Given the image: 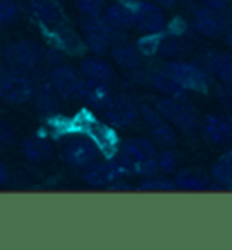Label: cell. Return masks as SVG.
Returning <instances> with one entry per match:
<instances>
[{"label":"cell","mask_w":232,"mask_h":250,"mask_svg":"<svg viewBox=\"0 0 232 250\" xmlns=\"http://www.w3.org/2000/svg\"><path fill=\"white\" fill-rule=\"evenodd\" d=\"M104 19L113 29H131L134 27V11L129 4H113L104 9Z\"/></svg>","instance_id":"obj_17"},{"label":"cell","mask_w":232,"mask_h":250,"mask_svg":"<svg viewBox=\"0 0 232 250\" xmlns=\"http://www.w3.org/2000/svg\"><path fill=\"white\" fill-rule=\"evenodd\" d=\"M218 102L225 111L232 113V83H225L218 89Z\"/></svg>","instance_id":"obj_33"},{"label":"cell","mask_w":232,"mask_h":250,"mask_svg":"<svg viewBox=\"0 0 232 250\" xmlns=\"http://www.w3.org/2000/svg\"><path fill=\"white\" fill-rule=\"evenodd\" d=\"M13 144V132L4 122H0V147H7Z\"/></svg>","instance_id":"obj_35"},{"label":"cell","mask_w":232,"mask_h":250,"mask_svg":"<svg viewBox=\"0 0 232 250\" xmlns=\"http://www.w3.org/2000/svg\"><path fill=\"white\" fill-rule=\"evenodd\" d=\"M189 42L182 35H174V33H167L160 37V44H158L156 55H162L165 58H174L178 55H182L183 51L189 49Z\"/></svg>","instance_id":"obj_24"},{"label":"cell","mask_w":232,"mask_h":250,"mask_svg":"<svg viewBox=\"0 0 232 250\" xmlns=\"http://www.w3.org/2000/svg\"><path fill=\"white\" fill-rule=\"evenodd\" d=\"M104 122L113 129H127L140 118V107L131 94H113L105 109H102Z\"/></svg>","instance_id":"obj_4"},{"label":"cell","mask_w":232,"mask_h":250,"mask_svg":"<svg viewBox=\"0 0 232 250\" xmlns=\"http://www.w3.org/2000/svg\"><path fill=\"white\" fill-rule=\"evenodd\" d=\"M33 82L24 69H4L0 75V98L11 105H22L31 100Z\"/></svg>","instance_id":"obj_3"},{"label":"cell","mask_w":232,"mask_h":250,"mask_svg":"<svg viewBox=\"0 0 232 250\" xmlns=\"http://www.w3.org/2000/svg\"><path fill=\"white\" fill-rule=\"evenodd\" d=\"M151 129V140L156 145H162V147H172V145L178 142V134H176L174 127L167 122V120H162L158 122L156 125L149 127Z\"/></svg>","instance_id":"obj_25"},{"label":"cell","mask_w":232,"mask_h":250,"mask_svg":"<svg viewBox=\"0 0 232 250\" xmlns=\"http://www.w3.org/2000/svg\"><path fill=\"white\" fill-rule=\"evenodd\" d=\"M156 163L160 172H163V174H172L178 169V156H176L169 147H165L162 152L156 154Z\"/></svg>","instance_id":"obj_29"},{"label":"cell","mask_w":232,"mask_h":250,"mask_svg":"<svg viewBox=\"0 0 232 250\" xmlns=\"http://www.w3.org/2000/svg\"><path fill=\"white\" fill-rule=\"evenodd\" d=\"M140 118L147 124V127H152V125H156L158 122L165 120L162 116V113L156 109V105H154V107H152V105H142V107H140Z\"/></svg>","instance_id":"obj_31"},{"label":"cell","mask_w":232,"mask_h":250,"mask_svg":"<svg viewBox=\"0 0 232 250\" xmlns=\"http://www.w3.org/2000/svg\"><path fill=\"white\" fill-rule=\"evenodd\" d=\"M2 57L17 69H31L44 58V49L33 40H17L4 47Z\"/></svg>","instance_id":"obj_7"},{"label":"cell","mask_w":232,"mask_h":250,"mask_svg":"<svg viewBox=\"0 0 232 250\" xmlns=\"http://www.w3.org/2000/svg\"><path fill=\"white\" fill-rule=\"evenodd\" d=\"M20 17V7L15 0H0V27H9Z\"/></svg>","instance_id":"obj_28"},{"label":"cell","mask_w":232,"mask_h":250,"mask_svg":"<svg viewBox=\"0 0 232 250\" xmlns=\"http://www.w3.org/2000/svg\"><path fill=\"white\" fill-rule=\"evenodd\" d=\"M29 6L42 24L58 27L63 22V11L57 0H29Z\"/></svg>","instance_id":"obj_16"},{"label":"cell","mask_w":232,"mask_h":250,"mask_svg":"<svg viewBox=\"0 0 232 250\" xmlns=\"http://www.w3.org/2000/svg\"><path fill=\"white\" fill-rule=\"evenodd\" d=\"M120 2H131V4H134V2H138V0H120Z\"/></svg>","instance_id":"obj_40"},{"label":"cell","mask_w":232,"mask_h":250,"mask_svg":"<svg viewBox=\"0 0 232 250\" xmlns=\"http://www.w3.org/2000/svg\"><path fill=\"white\" fill-rule=\"evenodd\" d=\"M132 11H134V27H138L140 31L162 33L167 25L162 7L156 6L154 2L138 0L132 4Z\"/></svg>","instance_id":"obj_10"},{"label":"cell","mask_w":232,"mask_h":250,"mask_svg":"<svg viewBox=\"0 0 232 250\" xmlns=\"http://www.w3.org/2000/svg\"><path fill=\"white\" fill-rule=\"evenodd\" d=\"M82 33H84V40H85L87 47L96 55L105 53L113 44L114 29L100 15L98 17H89L87 20H84Z\"/></svg>","instance_id":"obj_8"},{"label":"cell","mask_w":232,"mask_h":250,"mask_svg":"<svg viewBox=\"0 0 232 250\" xmlns=\"http://www.w3.org/2000/svg\"><path fill=\"white\" fill-rule=\"evenodd\" d=\"M73 125H75V131L87 134L94 144L98 145V149L104 150L105 154H113L114 152L118 142H116L114 132L111 131L113 127H109L105 122L102 124V122H98V120L89 116V114H78L75 122H73Z\"/></svg>","instance_id":"obj_5"},{"label":"cell","mask_w":232,"mask_h":250,"mask_svg":"<svg viewBox=\"0 0 232 250\" xmlns=\"http://www.w3.org/2000/svg\"><path fill=\"white\" fill-rule=\"evenodd\" d=\"M47 82L60 100H73L78 93L80 76L67 65H57L51 69Z\"/></svg>","instance_id":"obj_12"},{"label":"cell","mask_w":232,"mask_h":250,"mask_svg":"<svg viewBox=\"0 0 232 250\" xmlns=\"http://www.w3.org/2000/svg\"><path fill=\"white\" fill-rule=\"evenodd\" d=\"M76 9L85 17H98L104 11L102 0H76Z\"/></svg>","instance_id":"obj_30"},{"label":"cell","mask_w":232,"mask_h":250,"mask_svg":"<svg viewBox=\"0 0 232 250\" xmlns=\"http://www.w3.org/2000/svg\"><path fill=\"white\" fill-rule=\"evenodd\" d=\"M147 80L158 93L165 96H183V89L174 82V78L165 71V69H154L151 75L147 76Z\"/></svg>","instance_id":"obj_22"},{"label":"cell","mask_w":232,"mask_h":250,"mask_svg":"<svg viewBox=\"0 0 232 250\" xmlns=\"http://www.w3.org/2000/svg\"><path fill=\"white\" fill-rule=\"evenodd\" d=\"M60 38V47H63L69 53H78L80 51V40L76 38V35L73 31H60L58 35Z\"/></svg>","instance_id":"obj_32"},{"label":"cell","mask_w":232,"mask_h":250,"mask_svg":"<svg viewBox=\"0 0 232 250\" xmlns=\"http://www.w3.org/2000/svg\"><path fill=\"white\" fill-rule=\"evenodd\" d=\"M113 89L107 85V82L93 80V78H84L78 83V93L76 96L80 98L85 105L93 107V109H105L109 102L113 98Z\"/></svg>","instance_id":"obj_11"},{"label":"cell","mask_w":232,"mask_h":250,"mask_svg":"<svg viewBox=\"0 0 232 250\" xmlns=\"http://www.w3.org/2000/svg\"><path fill=\"white\" fill-rule=\"evenodd\" d=\"M33 102H35V109H38L40 113L45 114H55L60 107V98L57 96V93L53 91V87L49 85V82H42L40 85H33Z\"/></svg>","instance_id":"obj_19"},{"label":"cell","mask_w":232,"mask_h":250,"mask_svg":"<svg viewBox=\"0 0 232 250\" xmlns=\"http://www.w3.org/2000/svg\"><path fill=\"white\" fill-rule=\"evenodd\" d=\"M201 136L211 145H225L232 142V122L225 116L209 114L201 122Z\"/></svg>","instance_id":"obj_13"},{"label":"cell","mask_w":232,"mask_h":250,"mask_svg":"<svg viewBox=\"0 0 232 250\" xmlns=\"http://www.w3.org/2000/svg\"><path fill=\"white\" fill-rule=\"evenodd\" d=\"M4 69H6V67H4V65H0V75H2V73H4Z\"/></svg>","instance_id":"obj_41"},{"label":"cell","mask_w":232,"mask_h":250,"mask_svg":"<svg viewBox=\"0 0 232 250\" xmlns=\"http://www.w3.org/2000/svg\"><path fill=\"white\" fill-rule=\"evenodd\" d=\"M80 71L85 78H93V80H100V82H109L113 80V69L109 67V63H105L100 58H84L80 63Z\"/></svg>","instance_id":"obj_23"},{"label":"cell","mask_w":232,"mask_h":250,"mask_svg":"<svg viewBox=\"0 0 232 250\" xmlns=\"http://www.w3.org/2000/svg\"><path fill=\"white\" fill-rule=\"evenodd\" d=\"M9 180V170L6 169V165L0 162V183H6Z\"/></svg>","instance_id":"obj_37"},{"label":"cell","mask_w":232,"mask_h":250,"mask_svg":"<svg viewBox=\"0 0 232 250\" xmlns=\"http://www.w3.org/2000/svg\"><path fill=\"white\" fill-rule=\"evenodd\" d=\"M192 27L207 38H218L225 35L229 22L221 9H214L209 6L198 7L192 15Z\"/></svg>","instance_id":"obj_9"},{"label":"cell","mask_w":232,"mask_h":250,"mask_svg":"<svg viewBox=\"0 0 232 250\" xmlns=\"http://www.w3.org/2000/svg\"><path fill=\"white\" fill-rule=\"evenodd\" d=\"M111 58L124 69H136L142 63V53L138 45L129 42H116L111 45Z\"/></svg>","instance_id":"obj_18"},{"label":"cell","mask_w":232,"mask_h":250,"mask_svg":"<svg viewBox=\"0 0 232 250\" xmlns=\"http://www.w3.org/2000/svg\"><path fill=\"white\" fill-rule=\"evenodd\" d=\"M172 182H174V187L178 190H205L211 187V178L200 170L192 169L178 172Z\"/></svg>","instance_id":"obj_21"},{"label":"cell","mask_w":232,"mask_h":250,"mask_svg":"<svg viewBox=\"0 0 232 250\" xmlns=\"http://www.w3.org/2000/svg\"><path fill=\"white\" fill-rule=\"evenodd\" d=\"M20 152H22V156H24L25 160L38 163L49 158L51 145H49V142L42 136H27L24 142H22Z\"/></svg>","instance_id":"obj_20"},{"label":"cell","mask_w":232,"mask_h":250,"mask_svg":"<svg viewBox=\"0 0 232 250\" xmlns=\"http://www.w3.org/2000/svg\"><path fill=\"white\" fill-rule=\"evenodd\" d=\"M138 188L147 190V192H167V190H176L174 182H170L165 176L151 174L145 176L144 180L138 183Z\"/></svg>","instance_id":"obj_27"},{"label":"cell","mask_w":232,"mask_h":250,"mask_svg":"<svg viewBox=\"0 0 232 250\" xmlns=\"http://www.w3.org/2000/svg\"><path fill=\"white\" fill-rule=\"evenodd\" d=\"M163 69L174 78V82L183 91H200V93H203L209 87V75L198 63L169 62Z\"/></svg>","instance_id":"obj_6"},{"label":"cell","mask_w":232,"mask_h":250,"mask_svg":"<svg viewBox=\"0 0 232 250\" xmlns=\"http://www.w3.org/2000/svg\"><path fill=\"white\" fill-rule=\"evenodd\" d=\"M211 174L216 182L223 183V185H232V149L223 152L216 162H214Z\"/></svg>","instance_id":"obj_26"},{"label":"cell","mask_w":232,"mask_h":250,"mask_svg":"<svg viewBox=\"0 0 232 250\" xmlns=\"http://www.w3.org/2000/svg\"><path fill=\"white\" fill-rule=\"evenodd\" d=\"M152 2H154L156 6H160V7H167V9H169V7L176 6V2H178V0H152Z\"/></svg>","instance_id":"obj_38"},{"label":"cell","mask_w":232,"mask_h":250,"mask_svg":"<svg viewBox=\"0 0 232 250\" xmlns=\"http://www.w3.org/2000/svg\"><path fill=\"white\" fill-rule=\"evenodd\" d=\"M156 109L170 125L185 132H190L198 125V114L183 96H163L156 102Z\"/></svg>","instance_id":"obj_2"},{"label":"cell","mask_w":232,"mask_h":250,"mask_svg":"<svg viewBox=\"0 0 232 250\" xmlns=\"http://www.w3.org/2000/svg\"><path fill=\"white\" fill-rule=\"evenodd\" d=\"M60 152H62L63 162L75 169H84L89 163L96 162L100 156L98 145L94 144L87 134L78 131L63 138L62 145H60Z\"/></svg>","instance_id":"obj_1"},{"label":"cell","mask_w":232,"mask_h":250,"mask_svg":"<svg viewBox=\"0 0 232 250\" xmlns=\"http://www.w3.org/2000/svg\"><path fill=\"white\" fill-rule=\"evenodd\" d=\"M82 178L91 187H109L113 182L122 180L113 160H102V162L96 160V162L89 163L87 167H84Z\"/></svg>","instance_id":"obj_14"},{"label":"cell","mask_w":232,"mask_h":250,"mask_svg":"<svg viewBox=\"0 0 232 250\" xmlns=\"http://www.w3.org/2000/svg\"><path fill=\"white\" fill-rule=\"evenodd\" d=\"M218 78H220L223 83H232V57H229L225 60V63L221 65V69L218 71Z\"/></svg>","instance_id":"obj_34"},{"label":"cell","mask_w":232,"mask_h":250,"mask_svg":"<svg viewBox=\"0 0 232 250\" xmlns=\"http://www.w3.org/2000/svg\"><path fill=\"white\" fill-rule=\"evenodd\" d=\"M225 40H227V44L232 45V27H227V31H225Z\"/></svg>","instance_id":"obj_39"},{"label":"cell","mask_w":232,"mask_h":250,"mask_svg":"<svg viewBox=\"0 0 232 250\" xmlns=\"http://www.w3.org/2000/svg\"><path fill=\"white\" fill-rule=\"evenodd\" d=\"M203 6L214 7V9H225V6L229 4V0H200Z\"/></svg>","instance_id":"obj_36"},{"label":"cell","mask_w":232,"mask_h":250,"mask_svg":"<svg viewBox=\"0 0 232 250\" xmlns=\"http://www.w3.org/2000/svg\"><path fill=\"white\" fill-rule=\"evenodd\" d=\"M120 154H124L129 162H138L144 158L156 156L158 152L151 138H127L120 145Z\"/></svg>","instance_id":"obj_15"}]
</instances>
